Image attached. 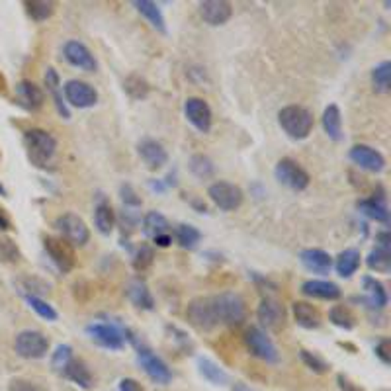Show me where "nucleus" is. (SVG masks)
Here are the masks:
<instances>
[{
	"mask_svg": "<svg viewBox=\"0 0 391 391\" xmlns=\"http://www.w3.org/2000/svg\"><path fill=\"white\" fill-rule=\"evenodd\" d=\"M24 145H26L29 163L38 168H45L57 151V139L45 129L34 127L24 133Z\"/></svg>",
	"mask_w": 391,
	"mask_h": 391,
	"instance_id": "obj_1",
	"label": "nucleus"
},
{
	"mask_svg": "<svg viewBox=\"0 0 391 391\" xmlns=\"http://www.w3.org/2000/svg\"><path fill=\"white\" fill-rule=\"evenodd\" d=\"M278 124L283 129V133L292 137L295 141L307 139L313 131V114L303 106H286L278 114Z\"/></svg>",
	"mask_w": 391,
	"mask_h": 391,
	"instance_id": "obj_2",
	"label": "nucleus"
},
{
	"mask_svg": "<svg viewBox=\"0 0 391 391\" xmlns=\"http://www.w3.org/2000/svg\"><path fill=\"white\" fill-rule=\"evenodd\" d=\"M186 319L188 323L202 332L214 331L219 325L217 319V309H215L214 295H202V297H194L186 307Z\"/></svg>",
	"mask_w": 391,
	"mask_h": 391,
	"instance_id": "obj_3",
	"label": "nucleus"
},
{
	"mask_svg": "<svg viewBox=\"0 0 391 391\" xmlns=\"http://www.w3.org/2000/svg\"><path fill=\"white\" fill-rule=\"evenodd\" d=\"M215 309H217V319L219 325H241L246 317V307H244V300L239 293L223 292L214 295Z\"/></svg>",
	"mask_w": 391,
	"mask_h": 391,
	"instance_id": "obj_4",
	"label": "nucleus"
},
{
	"mask_svg": "<svg viewBox=\"0 0 391 391\" xmlns=\"http://www.w3.org/2000/svg\"><path fill=\"white\" fill-rule=\"evenodd\" d=\"M84 332L90 337V341L96 342L98 346L108 348V351H121L126 346L124 331L119 327H116L114 323L94 321L87 325Z\"/></svg>",
	"mask_w": 391,
	"mask_h": 391,
	"instance_id": "obj_5",
	"label": "nucleus"
},
{
	"mask_svg": "<svg viewBox=\"0 0 391 391\" xmlns=\"http://www.w3.org/2000/svg\"><path fill=\"white\" fill-rule=\"evenodd\" d=\"M14 351L26 360H39V358L47 356L49 339L39 331H22L16 334Z\"/></svg>",
	"mask_w": 391,
	"mask_h": 391,
	"instance_id": "obj_6",
	"label": "nucleus"
},
{
	"mask_svg": "<svg viewBox=\"0 0 391 391\" xmlns=\"http://www.w3.org/2000/svg\"><path fill=\"white\" fill-rule=\"evenodd\" d=\"M244 344L249 346V351L253 352V356L260 358L266 364H276L280 360V354L276 344L270 341V337L258 327H249L244 332Z\"/></svg>",
	"mask_w": 391,
	"mask_h": 391,
	"instance_id": "obj_7",
	"label": "nucleus"
},
{
	"mask_svg": "<svg viewBox=\"0 0 391 391\" xmlns=\"http://www.w3.org/2000/svg\"><path fill=\"white\" fill-rule=\"evenodd\" d=\"M207 196L221 212H235L243 204V190L239 186L231 184V182H214L207 188Z\"/></svg>",
	"mask_w": 391,
	"mask_h": 391,
	"instance_id": "obj_8",
	"label": "nucleus"
},
{
	"mask_svg": "<svg viewBox=\"0 0 391 391\" xmlns=\"http://www.w3.org/2000/svg\"><path fill=\"white\" fill-rule=\"evenodd\" d=\"M55 227L59 229V233L63 235V239L73 246H84L90 239V231L84 219L75 214L59 215L55 219Z\"/></svg>",
	"mask_w": 391,
	"mask_h": 391,
	"instance_id": "obj_9",
	"label": "nucleus"
},
{
	"mask_svg": "<svg viewBox=\"0 0 391 391\" xmlns=\"http://www.w3.org/2000/svg\"><path fill=\"white\" fill-rule=\"evenodd\" d=\"M43 249L49 254L51 263L55 264L61 272H71L75 268V263H77L75 249L63 237H45L43 239Z\"/></svg>",
	"mask_w": 391,
	"mask_h": 391,
	"instance_id": "obj_10",
	"label": "nucleus"
},
{
	"mask_svg": "<svg viewBox=\"0 0 391 391\" xmlns=\"http://www.w3.org/2000/svg\"><path fill=\"white\" fill-rule=\"evenodd\" d=\"M137 362H139V366L143 368V371H145L147 376L155 381V383L166 385V383H170V380H172V371H170V368H168L165 362L161 360L151 348L137 344Z\"/></svg>",
	"mask_w": 391,
	"mask_h": 391,
	"instance_id": "obj_11",
	"label": "nucleus"
},
{
	"mask_svg": "<svg viewBox=\"0 0 391 391\" xmlns=\"http://www.w3.org/2000/svg\"><path fill=\"white\" fill-rule=\"evenodd\" d=\"M274 175H276V180L280 184L288 186L290 190H295V192H302L309 186V175L303 170L302 166L297 165L292 158H282L278 161V165L274 168Z\"/></svg>",
	"mask_w": 391,
	"mask_h": 391,
	"instance_id": "obj_12",
	"label": "nucleus"
},
{
	"mask_svg": "<svg viewBox=\"0 0 391 391\" xmlns=\"http://www.w3.org/2000/svg\"><path fill=\"white\" fill-rule=\"evenodd\" d=\"M63 92H65V100H67L68 104H71V106L78 108V110L96 106V102H98L96 88L90 87L88 82H82V80L73 78V80L65 82Z\"/></svg>",
	"mask_w": 391,
	"mask_h": 391,
	"instance_id": "obj_13",
	"label": "nucleus"
},
{
	"mask_svg": "<svg viewBox=\"0 0 391 391\" xmlns=\"http://www.w3.org/2000/svg\"><path fill=\"white\" fill-rule=\"evenodd\" d=\"M63 55L67 59L68 65L87 71V73H94L98 68L96 57L92 55V51L78 39H68L67 43L63 45Z\"/></svg>",
	"mask_w": 391,
	"mask_h": 391,
	"instance_id": "obj_14",
	"label": "nucleus"
},
{
	"mask_svg": "<svg viewBox=\"0 0 391 391\" xmlns=\"http://www.w3.org/2000/svg\"><path fill=\"white\" fill-rule=\"evenodd\" d=\"M184 116L202 133H207L212 129L214 116H212V108H209V104L205 102L204 98H188L184 102Z\"/></svg>",
	"mask_w": 391,
	"mask_h": 391,
	"instance_id": "obj_15",
	"label": "nucleus"
},
{
	"mask_svg": "<svg viewBox=\"0 0 391 391\" xmlns=\"http://www.w3.org/2000/svg\"><path fill=\"white\" fill-rule=\"evenodd\" d=\"M256 317L260 325L270 331H282L286 325V309L276 297H264L256 309Z\"/></svg>",
	"mask_w": 391,
	"mask_h": 391,
	"instance_id": "obj_16",
	"label": "nucleus"
},
{
	"mask_svg": "<svg viewBox=\"0 0 391 391\" xmlns=\"http://www.w3.org/2000/svg\"><path fill=\"white\" fill-rule=\"evenodd\" d=\"M348 156L354 165H358L364 170H370V172H381L385 168V156L370 145H362V143L352 145Z\"/></svg>",
	"mask_w": 391,
	"mask_h": 391,
	"instance_id": "obj_17",
	"label": "nucleus"
},
{
	"mask_svg": "<svg viewBox=\"0 0 391 391\" xmlns=\"http://www.w3.org/2000/svg\"><path fill=\"white\" fill-rule=\"evenodd\" d=\"M200 16L209 26H223L233 16V6L225 0H205L200 2Z\"/></svg>",
	"mask_w": 391,
	"mask_h": 391,
	"instance_id": "obj_18",
	"label": "nucleus"
},
{
	"mask_svg": "<svg viewBox=\"0 0 391 391\" xmlns=\"http://www.w3.org/2000/svg\"><path fill=\"white\" fill-rule=\"evenodd\" d=\"M362 286H364V292H366V297H356V302L364 303L368 309H376V311H381L388 302H390V297H388V292H385V286L380 282V280H376V278H371V276H364L362 278Z\"/></svg>",
	"mask_w": 391,
	"mask_h": 391,
	"instance_id": "obj_19",
	"label": "nucleus"
},
{
	"mask_svg": "<svg viewBox=\"0 0 391 391\" xmlns=\"http://www.w3.org/2000/svg\"><path fill=\"white\" fill-rule=\"evenodd\" d=\"M137 153L147 165V168H151V170H158L168 163L166 149L155 139H141L139 145H137Z\"/></svg>",
	"mask_w": 391,
	"mask_h": 391,
	"instance_id": "obj_20",
	"label": "nucleus"
},
{
	"mask_svg": "<svg viewBox=\"0 0 391 391\" xmlns=\"http://www.w3.org/2000/svg\"><path fill=\"white\" fill-rule=\"evenodd\" d=\"M302 293L313 300H323V302H337L341 300V288L337 283L327 282V280H307L302 283Z\"/></svg>",
	"mask_w": 391,
	"mask_h": 391,
	"instance_id": "obj_21",
	"label": "nucleus"
},
{
	"mask_svg": "<svg viewBox=\"0 0 391 391\" xmlns=\"http://www.w3.org/2000/svg\"><path fill=\"white\" fill-rule=\"evenodd\" d=\"M16 100L22 108H26L29 112H36L43 106L45 96H43V90L38 84H34L31 80H22L16 84Z\"/></svg>",
	"mask_w": 391,
	"mask_h": 391,
	"instance_id": "obj_22",
	"label": "nucleus"
},
{
	"mask_svg": "<svg viewBox=\"0 0 391 391\" xmlns=\"http://www.w3.org/2000/svg\"><path fill=\"white\" fill-rule=\"evenodd\" d=\"M300 260L313 274H329L332 268L331 254L321 249H305L300 254Z\"/></svg>",
	"mask_w": 391,
	"mask_h": 391,
	"instance_id": "obj_23",
	"label": "nucleus"
},
{
	"mask_svg": "<svg viewBox=\"0 0 391 391\" xmlns=\"http://www.w3.org/2000/svg\"><path fill=\"white\" fill-rule=\"evenodd\" d=\"M126 295L137 309H143V311H153L155 309V297L151 295L143 280H131L127 283Z\"/></svg>",
	"mask_w": 391,
	"mask_h": 391,
	"instance_id": "obj_24",
	"label": "nucleus"
},
{
	"mask_svg": "<svg viewBox=\"0 0 391 391\" xmlns=\"http://www.w3.org/2000/svg\"><path fill=\"white\" fill-rule=\"evenodd\" d=\"M61 376H65L68 381H73L75 385L82 388V390H90L94 385V378L88 370V366L82 360H77V358H71L65 370L61 371Z\"/></svg>",
	"mask_w": 391,
	"mask_h": 391,
	"instance_id": "obj_25",
	"label": "nucleus"
},
{
	"mask_svg": "<svg viewBox=\"0 0 391 391\" xmlns=\"http://www.w3.org/2000/svg\"><path fill=\"white\" fill-rule=\"evenodd\" d=\"M293 317L295 323L303 329H319L321 327V313L317 307H313L307 302H295L293 303Z\"/></svg>",
	"mask_w": 391,
	"mask_h": 391,
	"instance_id": "obj_26",
	"label": "nucleus"
},
{
	"mask_svg": "<svg viewBox=\"0 0 391 391\" xmlns=\"http://www.w3.org/2000/svg\"><path fill=\"white\" fill-rule=\"evenodd\" d=\"M356 205H358L360 214L370 217L371 221H378V223H388L390 221V212H388V205H385L383 196L370 198V200H360Z\"/></svg>",
	"mask_w": 391,
	"mask_h": 391,
	"instance_id": "obj_27",
	"label": "nucleus"
},
{
	"mask_svg": "<svg viewBox=\"0 0 391 391\" xmlns=\"http://www.w3.org/2000/svg\"><path fill=\"white\" fill-rule=\"evenodd\" d=\"M133 6H135L137 12H139V14H141V16H143L153 28L158 29V31H163V34H166L165 16H163L161 8H158V4L151 2V0H133Z\"/></svg>",
	"mask_w": 391,
	"mask_h": 391,
	"instance_id": "obj_28",
	"label": "nucleus"
},
{
	"mask_svg": "<svg viewBox=\"0 0 391 391\" xmlns=\"http://www.w3.org/2000/svg\"><path fill=\"white\" fill-rule=\"evenodd\" d=\"M362 263V254L358 249H346L342 251L339 256H337V263H334V268L341 278H351L352 274H356V270L360 268Z\"/></svg>",
	"mask_w": 391,
	"mask_h": 391,
	"instance_id": "obj_29",
	"label": "nucleus"
},
{
	"mask_svg": "<svg viewBox=\"0 0 391 391\" xmlns=\"http://www.w3.org/2000/svg\"><path fill=\"white\" fill-rule=\"evenodd\" d=\"M323 129L332 141H341L342 139V117L341 110H339L337 104H329L325 108V112H323Z\"/></svg>",
	"mask_w": 391,
	"mask_h": 391,
	"instance_id": "obj_30",
	"label": "nucleus"
},
{
	"mask_svg": "<svg viewBox=\"0 0 391 391\" xmlns=\"http://www.w3.org/2000/svg\"><path fill=\"white\" fill-rule=\"evenodd\" d=\"M143 233L151 239H155L158 235H166L170 233V223L166 219L165 215L158 214V212H149V214L143 217Z\"/></svg>",
	"mask_w": 391,
	"mask_h": 391,
	"instance_id": "obj_31",
	"label": "nucleus"
},
{
	"mask_svg": "<svg viewBox=\"0 0 391 391\" xmlns=\"http://www.w3.org/2000/svg\"><path fill=\"white\" fill-rule=\"evenodd\" d=\"M94 225L102 235H110L114 231V225H116V214L112 209V205L106 202H100L94 209Z\"/></svg>",
	"mask_w": 391,
	"mask_h": 391,
	"instance_id": "obj_32",
	"label": "nucleus"
},
{
	"mask_svg": "<svg viewBox=\"0 0 391 391\" xmlns=\"http://www.w3.org/2000/svg\"><path fill=\"white\" fill-rule=\"evenodd\" d=\"M198 368H200V374L204 376V380H207L209 383H214V385H227L229 376H227L223 368H219L214 360H209V358H200V360H198Z\"/></svg>",
	"mask_w": 391,
	"mask_h": 391,
	"instance_id": "obj_33",
	"label": "nucleus"
},
{
	"mask_svg": "<svg viewBox=\"0 0 391 391\" xmlns=\"http://www.w3.org/2000/svg\"><path fill=\"white\" fill-rule=\"evenodd\" d=\"M371 84L374 90L380 94H388L391 90V63L381 61L380 65L371 68Z\"/></svg>",
	"mask_w": 391,
	"mask_h": 391,
	"instance_id": "obj_34",
	"label": "nucleus"
},
{
	"mask_svg": "<svg viewBox=\"0 0 391 391\" xmlns=\"http://www.w3.org/2000/svg\"><path fill=\"white\" fill-rule=\"evenodd\" d=\"M24 6H26L29 18L36 20V22H45L55 14V2H51V0H26Z\"/></svg>",
	"mask_w": 391,
	"mask_h": 391,
	"instance_id": "obj_35",
	"label": "nucleus"
},
{
	"mask_svg": "<svg viewBox=\"0 0 391 391\" xmlns=\"http://www.w3.org/2000/svg\"><path fill=\"white\" fill-rule=\"evenodd\" d=\"M329 321L339 327V329H344V331H352L356 327V315L352 313L351 307L346 305H334L331 311H329Z\"/></svg>",
	"mask_w": 391,
	"mask_h": 391,
	"instance_id": "obj_36",
	"label": "nucleus"
},
{
	"mask_svg": "<svg viewBox=\"0 0 391 391\" xmlns=\"http://www.w3.org/2000/svg\"><path fill=\"white\" fill-rule=\"evenodd\" d=\"M366 264H368V268H370V270L388 274L391 270V253L390 251H385V249L376 246V249L370 251V254H368Z\"/></svg>",
	"mask_w": 391,
	"mask_h": 391,
	"instance_id": "obj_37",
	"label": "nucleus"
},
{
	"mask_svg": "<svg viewBox=\"0 0 391 391\" xmlns=\"http://www.w3.org/2000/svg\"><path fill=\"white\" fill-rule=\"evenodd\" d=\"M176 241L178 244L182 246V249H188V251H192L198 246V243L202 241V233L196 229L194 225H178L176 227Z\"/></svg>",
	"mask_w": 391,
	"mask_h": 391,
	"instance_id": "obj_38",
	"label": "nucleus"
},
{
	"mask_svg": "<svg viewBox=\"0 0 391 391\" xmlns=\"http://www.w3.org/2000/svg\"><path fill=\"white\" fill-rule=\"evenodd\" d=\"M124 90H126L129 96L133 98V100H143V98L149 96V82H147L145 78L139 77V75H131V77L126 78V82H124Z\"/></svg>",
	"mask_w": 391,
	"mask_h": 391,
	"instance_id": "obj_39",
	"label": "nucleus"
},
{
	"mask_svg": "<svg viewBox=\"0 0 391 391\" xmlns=\"http://www.w3.org/2000/svg\"><path fill=\"white\" fill-rule=\"evenodd\" d=\"M24 300L28 303L29 307L34 309V311L38 313L41 319H45V321H57V311L53 309V305H49L47 302H43L41 297H36V295H24Z\"/></svg>",
	"mask_w": 391,
	"mask_h": 391,
	"instance_id": "obj_40",
	"label": "nucleus"
},
{
	"mask_svg": "<svg viewBox=\"0 0 391 391\" xmlns=\"http://www.w3.org/2000/svg\"><path fill=\"white\" fill-rule=\"evenodd\" d=\"M190 170H192V175L198 176L200 180H205V178H209V176H214V163L207 158L205 155H194L190 158Z\"/></svg>",
	"mask_w": 391,
	"mask_h": 391,
	"instance_id": "obj_41",
	"label": "nucleus"
},
{
	"mask_svg": "<svg viewBox=\"0 0 391 391\" xmlns=\"http://www.w3.org/2000/svg\"><path fill=\"white\" fill-rule=\"evenodd\" d=\"M18 286L22 295H36V297H39L41 293L49 292L47 283L41 282L38 278H22L18 282Z\"/></svg>",
	"mask_w": 391,
	"mask_h": 391,
	"instance_id": "obj_42",
	"label": "nucleus"
},
{
	"mask_svg": "<svg viewBox=\"0 0 391 391\" xmlns=\"http://www.w3.org/2000/svg\"><path fill=\"white\" fill-rule=\"evenodd\" d=\"M300 356H302L303 364L311 371H315V374H327V371H329V364L323 360L321 356H317L315 352L302 348V351H300Z\"/></svg>",
	"mask_w": 391,
	"mask_h": 391,
	"instance_id": "obj_43",
	"label": "nucleus"
},
{
	"mask_svg": "<svg viewBox=\"0 0 391 391\" xmlns=\"http://www.w3.org/2000/svg\"><path fill=\"white\" fill-rule=\"evenodd\" d=\"M153 260H155V253H153V249H151V246H147V244H143V246H141V249H139V251L135 253V256H133V268H135L137 272H145V270L151 268Z\"/></svg>",
	"mask_w": 391,
	"mask_h": 391,
	"instance_id": "obj_44",
	"label": "nucleus"
},
{
	"mask_svg": "<svg viewBox=\"0 0 391 391\" xmlns=\"http://www.w3.org/2000/svg\"><path fill=\"white\" fill-rule=\"evenodd\" d=\"M71 358H73V348L68 344H59L55 352H53V358H51L53 370L61 374V371L65 370V366L71 362Z\"/></svg>",
	"mask_w": 391,
	"mask_h": 391,
	"instance_id": "obj_45",
	"label": "nucleus"
},
{
	"mask_svg": "<svg viewBox=\"0 0 391 391\" xmlns=\"http://www.w3.org/2000/svg\"><path fill=\"white\" fill-rule=\"evenodd\" d=\"M22 258L20 249L12 239H0V260L8 264H16Z\"/></svg>",
	"mask_w": 391,
	"mask_h": 391,
	"instance_id": "obj_46",
	"label": "nucleus"
},
{
	"mask_svg": "<svg viewBox=\"0 0 391 391\" xmlns=\"http://www.w3.org/2000/svg\"><path fill=\"white\" fill-rule=\"evenodd\" d=\"M119 194H121V200L127 207H139L141 205V198L137 196V192L131 188L129 184H124L119 188Z\"/></svg>",
	"mask_w": 391,
	"mask_h": 391,
	"instance_id": "obj_47",
	"label": "nucleus"
},
{
	"mask_svg": "<svg viewBox=\"0 0 391 391\" xmlns=\"http://www.w3.org/2000/svg\"><path fill=\"white\" fill-rule=\"evenodd\" d=\"M374 352H376V356H378V358H380L385 366L391 364V341L390 339H381V341L376 344V351Z\"/></svg>",
	"mask_w": 391,
	"mask_h": 391,
	"instance_id": "obj_48",
	"label": "nucleus"
},
{
	"mask_svg": "<svg viewBox=\"0 0 391 391\" xmlns=\"http://www.w3.org/2000/svg\"><path fill=\"white\" fill-rule=\"evenodd\" d=\"M8 391H43V390L39 388L38 383H34V381L22 380V378H18V380L10 381Z\"/></svg>",
	"mask_w": 391,
	"mask_h": 391,
	"instance_id": "obj_49",
	"label": "nucleus"
},
{
	"mask_svg": "<svg viewBox=\"0 0 391 391\" xmlns=\"http://www.w3.org/2000/svg\"><path fill=\"white\" fill-rule=\"evenodd\" d=\"M51 94H53V102H55V108H57L59 116L63 117V119H68L71 117V112H68L67 104H65V100L61 96V90H51Z\"/></svg>",
	"mask_w": 391,
	"mask_h": 391,
	"instance_id": "obj_50",
	"label": "nucleus"
},
{
	"mask_svg": "<svg viewBox=\"0 0 391 391\" xmlns=\"http://www.w3.org/2000/svg\"><path fill=\"white\" fill-rule=\"evenodd\" d=\"M45 87H47L49 92H51V90H57V88L61 87V80H59L57 71H55L53 67H49L47 73H45Z\"/></svg>",
	"mask_w": 391,
	"mask_h": 391,
	"instance_id": "obj_51",
	"label": "nucleus"
},
{
	"mask_svg": "<svg viewBox=\"0 0 391 391\" xmlns=\"http://www.w3.org/2000/svg\"><path fill=\"white\" fill-rule=\"evenodd\" d=\"M117 390L119 391H145L143 390V385H141V383H139L137 380H133V378H124V380H119Z\"/></svg>",
	"mask_w": 391,
	"mask_h": 391,
	"instance_id": "obj_52",
	"label": "nucleus"
},
{
	"mask_svg": "<svg viewBox=\"0 0 391 391\" xmlns=\"http://www.w3.org/2000/svg\"><path fill=\"white\" fill-rule=\"evenodd\" d=\"M376 246H380V249H385V251H390V243H391V237L388 231H381V233L376 235Z\"/></svg>",
	"mask_w": 391,
	"mask_h": 391,
	"instance_id": "obj_53",
	"label": "nucleus"
},
{
	"mask_svg": "<svg viewBox=\"0 0 391 391\" xmlns=\"http://www.w3.org/2000/svg\"><path fill=\"white\" fill-rule=\"evenodd\" d=\"M153 241H155L156 246H161V249H166V246H170V244H172V237H170V233L158 235V237H155Z\"/></svg>",
	"mask_w": 391,
	"mask_h": 391,
	"instance_id": "obj_54",
	"label": "nucleus"
},
{
	"mask_svg": "<svg viewBox=\"0 0 391 391\" xmlns=\"http://www.w3.org/2000/svg\"><path fill=\"white\" fill-rule=\"evenodd\" d=\"M12 229V221H10V217L6 215V212L0 207V231H8Z\"/></svg>",
	"mask_w": 391,
	"mask_h": 391,
	"instance_id": "obj_55",
	"label": "nucleus"
},
{
	"mask_svg": "<svg viewBox=\"0 0 391 391\" xmlns=\"http://www.w3.org/2000/svg\"><path fill=\"white\" fill-rule=\"evenodd\" d=\"M339 385H341L342 391H358L354 385H352L351 381L344 378V376H339Z\"/></svg>",
	"mask_w": 391,
	"mask_h": 391,
	"instance_id": "obj_56",
	"label": "nucleus"
},
{
	"mask_svg": "<svg viewBox=\"0 0 391 391\" xmlns=\"http://www.w3.org/2000/svg\"><path fill=\"white\" fill-rule=\"evenodd\" d=\"M0 94H6V78L0 75Z\"/></svg>",
	"mask_w": 391,
	"mask_h": 391,
	"instance_id": "obj_57",
	"label": "nucleus"
},
{
	"mask_svg": "<svg viewBox=\"0 0 391 391\" xmlns=\"http://www.w3.org/2000/svg\"><path fill=\"white\" fill-rule=\"evenodd\" d=\"M6 194H8V192H6V188H4L2 182H0V196H6Z\"/></svg>",
	"mask_w": 391,
	"mask_h": 391,
	"instance_id": "obj_58",
	"label": "nucleus"
}]
</instances>
